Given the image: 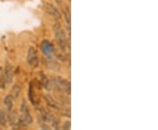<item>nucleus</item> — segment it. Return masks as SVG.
<instances>
[{"label":"nucleus","instance_id":"obj_14","mask_svg":"<svg viewBox=\"0 0 158 130\" xmlns=\"http://www.w3.org/2000/svg\"><path fill=\"white\" fill-rule=\"evenodd\" d=\"M57 4H59V5H61L62 4V0H55Z\"/></svg>","mask_w":158,"mask_h":130},{"label":"nucleus","instance_id":"obj_6","mask_svg":"<svg viewBox=\"0 0 158 130\" xmlns=\"http://www.w3.org/2000/svg\"><path fill=\"white\" fill-rule=\"evenodd\" d=\"M13 67L8 61L6 62L5 70H4V78L6 80V85H11L13 80Z\"/></svg>","mask_w":158,"mask_h":130},{"label":"nucleus","instance_id":"obj_9","mask_svg":"<svg viewBox=\"0 0 158 130\" xmlns=\"http://www.w3.org/2000/svg\"><path fill=\"white\" fill-rule=\"evenodd\" d=\"M8 124L7 120V113L5 109L0 110V128H6Z\"/></svg>","mask_w":158,"mask_h":130},{"label":"nucleus","instance_id":"obj_12","mask_svg":"<svg viewBox=\"0 0 158 130\" xmlns=\"http://www.w3.org/2000/svg\"><path fill=\"white\" fill-rule=\"evenodd\" d=\"M63 13H64V18H65V20L68 24V26H70V10H69V6H65L64 9H63Z\"/></svg>","mask_w":158,"mask_h":130},{"label":"nucleus","instance_id":"obj_8","mask_svg":"<svg viewBox=\"0 0 158 130\" xmlns=\"http://www.w3.org/2000/svg\"><path fill=\"white\" fill-rule=\"evenodd\" d=\"M14 100H15V99H14V98L11 96V94L7 95V96L5 98V99H4V103H5V105H6L7 111H11V110L13 109Z\"/></svg>","mask_w":158,"mask_h":130},{"label":"nucleus","instance_id":"obj_11","mask_svg":"<svg viewBox=\"0 0 158 130\" xmlns=\"http://www.w3.org/2000/svg\"><path fill=\"white\" fill-rule=\"evenodd\" d=\"M20 91H21L20 87L19 85H15L11 88V95L14 98V99H17L19 97V95H20Z\"/></svg>","mask_w":158,"mask_h":130},{"label":"nucleus","instance_id":"obj_1","mask_svg":"<svg viewBox=\"0 0 158 130\" xmlns=\"http://www.w3.org/2000/svg\"><path fill=\"white\" fill-rule=\"evenodd\" d=\"M54 32H55V36H56V40L59 48H61V50L63 52H66L67 48H68V40L64 30L62 27V26L59 23H56L54 25Z\"/></svg>","mask_w":158,"mask_h":130},{"label":"nucleus","instance_id":"obj_10","mask_svg":"<svg viewBox=\"0 0 158 130\" xmlns=\"http://www.w3.org/2000/svg\"><path fill=\"white\" fill-rule=\"evenodd\" d=\"M44 98H45L46 101H47V103H48V105L51 108L58 109V104L56 103V101H55V100H54V99H53L52 97L47 94V95H45Z\"/></svg>","mask_w":158,"mask_h":130},{"label":"nucleus","instance_id":"obj_3","mask_svg":"<svg viewBox=\"0 0 158 130\" xmlns=\"http://www.w3.org/2000/svg\"><path fill=\"white\" fill-rule=\"evenodd\" d=\"M53 82L57 89L65 92L68 95H70V83L69 82L66 81V79H63L62 78H55Z\"/></svg>","mask_w":158,"mask_h":130},{"label":"nucleus","instance_id":"obj_7","mask_svg":"<svg viewBox=\"0 0 158 130\" xmlns=\"http://www.w3.org/2000/svg\"><path fill=\"white\" fill-rule=\"evenodd\" d=\"M44 8H45L46 11H47L48 14H50L51 16H53L56 19H60L61 17H62L60 11L57 10L56 7H55L53 5H51L49 3H45Z\"/></svg>","mask_w":158,"mask_h":130},{"label":"nucleus","instance_id":"obj_13","mask_svg":"<svg viewBox=\"0 0 158 130\" xmlns=\"http://www.w3.org/2000/svg\"><path fill=\"white\" fill-rule=\"evenodd\" d=\"M6 80L4 78V75H1L0 74V89H4L6 87Z\"/></svg>","mask_w":158,"mask_h":130},{"label":"nucleus","instance_id":"obj_4","mask_svg":"<svg viewBox=\"0 0 158 130\" xmlns=\"http://www.w3.org/2000/svg\"><path fill=\"white\" fill-rule=\"evenodd\" d=\"M27 63H28L30 67H32V68H37L38 67V65H39V57H38L36 49L33 47H30L28 48L27 59Z\"/></svg>","mask_w":158,"mask_h":130},{"label":"nucleus","instance_id":"obj_5","mask_svg":"<svg viewBox=\"0 0 158 130\" xmlns=\"http://www.w3.org/2000/svg\"><path fill=\"white\" fill-rule=\"evenodd\" d=\"M41 51L46 57H48L49 59H53V57L56 54V48H55L54 45L49 40H43L41 43Z\"/></svg>","mask_w":158,"mask_h":130},{"label":"nucleus","instance_id":"obj_2","mask_svg":"<svg viewBox=\"0 0 158 130\" xmlns=\"http://www.w3.org/2000/svg\"><path fill=\"white\" fill-rule=\"evenodd\" d=\"M20 112H21V117L24 120V121L26 122V124L31 125L34 121V119L30 113V110H29L28 105L27 101L25 99H23L22 103H21V106H20Z\"/></svg>","mask_w":158,"mask_h":130}]
</instances>
